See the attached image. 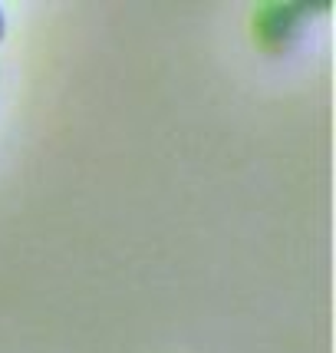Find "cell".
<instances>
[{
  "mask_svg": "<svg viewBox=\"0 0 336 353\" xmlns=\"http://www.w3.org/2000/svg\"><path fill=\"white\" fill-rule=\"evenodd\" d=\"M3 27H7V23H3V10H0V40H3Z\"/></svg>",
  "mask_w": 336,
  "mask_h": 353,
  "instance_id": "cell-1",
  "label": "cell"
}]
</instances>
